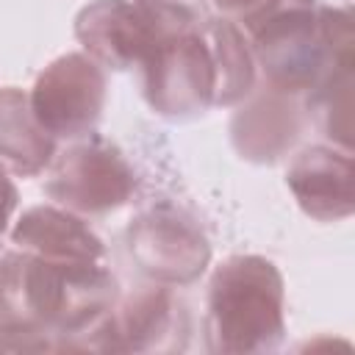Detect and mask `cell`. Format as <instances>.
Listing matches in <instances>:
<instances>
[{"label": "cell", "instance_id": "6da1fadb", "mask_svg": "<svg viewBox=\"0 0 355 355\" xmlns=\"http://www.w3.org/2000/svg\"><path fill=\"white\" fill-rule=\"evenodd\" d=\"M116 300L114 275L97 263H58L22 250L0 258V349H53L47 336L83 338Z\"/></svg>", "mask_w": 355, "mask_h": 355}, {"label": "cell", "instance_id": "7a4b0ae2", "mask_svg": "<svg viewBox=\"0 0 355 355\" xmlns=\"http://www.w3.org/2000/svg\"><path fill=\"white\" fill-rule=\"evenodd\" d=\"M263 83L308 94L330 72L352 67V17L316 0H261L239 14Z\"/></svg>", "mask_w": 355, "mask_h": 355}, {"label": "cell", "instance_id": "3957f363", "mask_svg": "<svg viewBox=\"0 0 355 355\" xmlns=\"http://www.w3.org/2000/svg\"><path fill=\"white\" fill-rule=\"evenodd\" d=\"M286 333V288L280 269L263 255H233L208 286L205 341L211 352H266Z\"/></svg>", "mask_w": 355, "mask_h": 355}, {"label": "cell", "instance_id": "277c9868", "mask_svg": "<svg viewBox=\"0 0 355 355\" xmlns=\"http://www.w3.org/2000/svg\"><path fill=\"white\" fill-rule=\"evenodd\" d=\"M133 189L136 172L122 150L92 133L86 141H78L53 158L44 180L47 197L78 216L114 211L130 200Z\"/></svg>", "mask_w": 355, "mask_h": 355}, {"label": "cell", "instance_id": "5b68a950", "mask_svg": "<svg viewBox=\"0 0 355 355\" xmlns=\"http://www.w3.org/2000/svg\"><path fill=\"white\" fill-rule=\"evenodd\" d=\"M144 67V97L166 119H191L214 105L216 72L200 31L161 36Z\"/></svg>", "mask_w": 355, "mask_h": 355}, {"label": "cell", "instance_id": "8992f818", "mask_svg": "<svg viewBox=\"0 0 355 355\" xmlns=\"http://www.w3.org/2000/svg\"><path fill=\"white\" fill-rule=\"evenodd\" d=\"M28 100L53 139L89 136L105 105V72L86 53H64L39 72Z\"/></svg>", "mask_w": 355, "mask_h": 355}, {"label": "cell", "instance_id": "52a82bcc", "mask_svg": "<svg viewBox=\"0 0 355 355\" xmlns=\"http://www.w3.org/2000/svg\"><path fill=\"white\" fill-rule=\"evenodd\" d=\"M189 338V313L164 286H144L92 327L83 349L100 352H169L183 349Z\"/></svg>", "mask_w": 355, "mask_h": 355}, {"label": "cell", "instance_id": "ba28073f", "mask_svg": "<svg viewBox=\"0 0 355 355\" xmlns=\"http://www.w3.org/2000/svg\"><path fill=\"white\" fill-rule=\"evenodd\" d=\"M128 250L139 269L164 286L194 283L211 261V244L200 225L169 202H158L133 219Z\"/></svg>", "mask_w": 355, "mask_h": 355}, {"label": "cell", "instance_id": "9c48e42d", "mask_svg": "<svg viewBox=\"0 0 355 355\" xmlns=\"http://www.w3.org/2000/svg\"><path fill=\"white\" fill-rule=\"evenodd\" d=\"M83 53L108 69L141 67L161 33L133 0H92L75 17Z\"/></svg>", "mask_w": 355, "mask_h": 355}, {"label": "cell", "instance_id": "30bf717a", "mask_svg": "<svg viewBox=\"0 0 355 355\" xmlns=\"http://www.w3.org/2000/svg\"><path fill=\"white\" fill-rule=\"evenodd\" d=\"M302 105L297 94L280 92L269 83L252 89L230 119V139L241 158L252 164H275L302 133Z\"/></svg>", "mask_w": 355, "mask_h": 355}, {"label": "cell", "instance_id": "8fae6325", "mask_svg": "<svg viewBox=\"0 0 355 355\" xmlns=\"http://www.w3.org/2000/svg\"><path fill=\"white\" fill-rule=\"evenodd\" d=\"M286 183L297 205L311 219L338 222L347 219L355 208L349 150H336L324 144L302 150L291 161L286 172Z\"/></svg>", "mask_w": 355, "mask_h": 355}, {"label": "cell", "instance_id": "7c38bea8", "mask_svg": "<svg viewBox=\"0 0 355 355\" xmlns=\"http://www.w3.org/2000/svg\"><path fill=\"white\" fill-rule=\"evenodd\" d=\"M17 250L58 261V263H97L105 255L100 236L72 211L61 205H33L22 211L11 230Z\"/></svg>", "mask_w": 355, "mask_h": 355}, {"label": "cell", "instance_id": "4fadbf2b", "mask_svg": "<svg viewBox=\"0 0 355 355\" xmlns=\"http://www.w3.org/2000/svg\"><path fill=\"white\" fill-rule=\"evenodd\" d=\"M55 158V139L33 116L28 92L0 89V164L22 178H33Z\"/></svg>", "mask_w": 355, "mask_h": 355}, {"label": "cell", "instance_id": "5bb4252c", "mask_svg": "<svg viewBox=\"0 0 355 355\" xmlns=\"http://www.w3.org/2000/svg\"><path fill=\"white\" fill-rule=\"evenodd\" d=\"M202 36L208 42L214 72H216V89H214V105H236L255 89V58L252 50L241 33V28L233 19H208L202 25Z\"/></svg>", "mask_w": 355, "mask_h": 355}, {"label": "cell", "instance_id": "9a60e30c", "mask_svg": "<svg viewBox=\"0 0 355 355\" xmlns=\"http://www.w3.org/2000/svg\"><path fill=\"white\" fill-rule=\"evenodd\" d=\"M161 36L200 31L211 14L208 0H133Z\"/></svg>", "mask_w": 355, "mask_h": 355}, {"label": "cell", "instance_id": "2e32d148", "mask_svg": "<svg viewBox=\"0 0 355 355\" xmlns=\"http://www.w3.org/2000/svg\"><path fill=\"white\" fill-rule=\"evenodd\" d=\"M19 205V194L14 180L8 178V169L0 164V236L8 230V222L14 219V211Z\"/></svg>", "mask_w": 355, "mask_h": 355}, {"label": "cell", "instance_id": "e0dca14e", "mask_svg": "<svg viewBox=\"0 0 355 355\" xmlns=\"http://www.w3.org/2000/svg\"><path fill=\"white\" fill-rule=\"evenodd\" d=\"M222 11H230V14H241V11H247V8H252L255 3H261V0H214Z\"/></svg>", "mask_w": 355, "mask_h": 355}]
</instances>
